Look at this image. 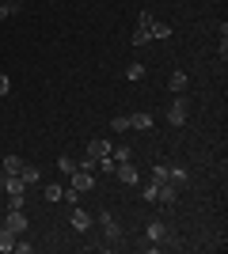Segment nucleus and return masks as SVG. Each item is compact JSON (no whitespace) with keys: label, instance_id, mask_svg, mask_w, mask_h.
<instances>
[{"label":"nucleus","instance_id":"f257e3e1","mask_svg":"<svg viewBox=\"0 0 228 254\" xmlns=\"http://www.w3.org/2000/svg\"><path fill=\"white\" fill-rule=\"evenodd\" d=\"M186 114H190L186 95H175V103L167 106V122H171V126H186Z\"/></svg>","mask_w":228,"mask_h":254},{"label":"nucleus","instance_id":"f03ea898","mask_svg":"<svg viewBox=\"0 0 228 254\" xmlns=\"http://www.w3.org/2000/svg\"><path fill=\"white\" fill-rule=\"evenodd\" d=\"M99 224H103V235H107V243H122L126 235H122V228H118V220L110 216V212H99Z\"/></svg>","mask_w":228,"mask_h":254},{"label":"nucleus","instance_id":"7ed1b4c3","mask_svg":"<svg viewBox=\"0 0 228 254\" xmlns=\"http://www.w3.org/2000/svg\"><path fill=\"white\" fill-rule=\"evenodd\" d=\"M4 228L15 232V235L27 232V216H23V209H8V212H4Z\"/></svg>","mask_w":228,"mask_h":254},{"label":"nucleus","instance_id":"20e7f679","mask_svg":"<svg viewBox=\"0 0 228 254\" xmlns=\"http://www.w3.org/2000/svg\"><path fill=\"white\" fill-rule=\"evenodd\" d=\"M69 224H73L76 232H87V228H91V212L80 209V205H73V212H69Z\"/></svg>","mask_w":228,"mask_h":254},{"label":"nucleus","instance_id":"39448f33","mask_svg":"<svg viewBox=\"0 0 228 254\" xmlns=\"http://www.w3.org/2000/svg\"><path fill=\"white\" fill-rule=\"evenodd\" d=\"M69 186H73V190H91V186H95V175H91V171H76V175H69Z\"/></svg>","mask_w":228,"mask_h":254},{"label":"nucleus","instance_id":"423d86ee","mask_svg":"<svg viewBox=\"0 0 228 254\" xmlns=\"http://www.w3.org/2000/svg\"><path fill=\"white\" fill-rule=\"evenodd\" d=\"M114 175H118V182H126V186H137V182H141V175H137V167H133V163H118V167H114Z\"/></svg>","mask_w":228,"mask_h":254},{"label":"nucleus","instance_id":"0eeeda50","mask_svg":"<svg viewBox=\"0 0 228 254\" xmlns=\"http://www.w3.org/2000/svg\"><path fill=\"white\" fill-rule=\"evenodd\" d=\"M167 87H171L175 95H186V87H190V76H186V72H179V68H175V72L167 76Z\"/></svg>","mask_w":228,"mask_h":254},{"label":"nucleus","instance_id":"6e6552de","mask_svg":"<svg viewBox=\"0 0 228 254\" xmlns=\"http://www.w3.org/2000/svg\"><path fill=\"white\" fill-rule=\"evenodd\" d=\"M107 152H110V144L103 137H91V140H87V159H99V156H107Z\"/></svg>","mask_w":228,"mask_h":254},{"label":"nucleus","instance_id":"1a4fd4ad","mask_svg":"<svg viewBox=\"0 0 228 254\" xmlns=\"http://www.w3.org/2000/svg\"><path fill=\"white\" fill-rule=\"evenodd\" d=\"M0 186H4V193H23V190H27V182H23L19 175H4Z\"/></svg>","mask_w":228,"mask_h":254},{"label":"nucleus","instance_id":"9d476101","mask_svg":"<svg viewBox=\"0 0 228 254\" xmlns=\"http://www.w3.org/2000/svg\"><path fill=\"white\" fill-rule=\"evenodd\" d=\"M145 31H149V38H156V42H163V38H171V27H167V23H156V19H152L149 27H145Z\"/></svg>","mask_w":228,"mask_h":254},{"label":"nucleus","instance_id":"9b49d317","mask_svg":"<svg viewBox=\"0 0 228 254\" xmlns=\"http://www.w3.org/2000/svg\"><path fill=\"white\" fill-rule=\"evenodd\" d=\"M152 122H156V118L145 114V110H133L130 114V129H152Z\"/></svg>","mask_w":228,"mask_h":254},{"label":"nucleus","instance_id":"f8f14e48","mask_svg":"<svg viewBox=\"0 0 228 254\" xmlns=\"http://www.w3.org/2000/svg\"><path fill=\"white\" fill-rule=\"evenodd\" d=\"M23 163H27V159H23V156H15V152H8V156H4V175H19V171H23Z\"/></svg>","mask_w":228,"mask_h":254},{"label":"nucleus","instance_id":"ddd939ff","mask_svg":"<svg viewBox=\"0 0 228 254\" xmlns=\"http://www.w3.org/2000/svg\"><path fill=\"white\" fill-rule=\"evenodd\" d=\"M15 239H19V235H15V232H8V228L0 224V251H4V254H11V251H15Z\"/></svg>","mask_w":228,"mask_h":254},{"label":"nucleus","instance_id":"4468645a","mask_svg":"<svg viewBox=\"0 0 228 254\" xmlns=\"http://www.w3.org/2000/svg\"><path fill=\"white\" fill-rule=\"evenodd\" d=\"M57 171H61V175H76V171H80V159H73V156H57Z\"/></svg>","mask_w":228,"mask_h":254},{"label":"nucleus","instance_id":"2eb2a0df","mask_svg":"<svg viewBox=\"0 0 228 254\" xmlns=\"http://www.w3.org/2000/svg\"><path fill=\"white\" fill-rule=\"evenodd\" d=\"M19 179L31 186V182H42V171L34 167V163H23V171H19Z\"/></svg>","mask_w":228,"mask_h":254},{"label":"nucleus","instance_id":"dca6fc26","mask_svg":"<svg viewBox=\"0 0 228 254\" xmlns=\"http://www.w3.org/2000/svg\"><path fill=\"white\" fill-rule=\"evenodd\" d=\"M145 235H149L152 243H163V239H167V228H163L160 220H152V224H149V232H145Z\"/></svg>","mask_w":228,"mask_h":254},{"label":"nucleus","instance_id":"f3484780","mask_svg":"<svg viewBox=\"0 0 228 254\" xmlns=\"http://www.w3.org/2000/svg\"><path fill=\"white\" fill-rule=\"evenodd\" d=\"M167 182H171V186H186V171L183 167H167Z\"/></svg>","mask_w":228,"mask_h":254},{"label":"nucleus","instance_id":"a211bd4d","mask_svg":"<svg viewBox=\"0 0 228 254\" xmlns=\"http://www.w3.org/2000/svg\"><path fill=\"white\" fill-rule=\"evenodd\" d=\"M15 11H19V0H0V23L8 15H15Z\"/></svg>","mask_w":228,"mask_h":254},{"label":"nucleus","instance_id":"6ab92c4d","mask_svg":"<svg viewBox=\"0 0 228 254\" xmlns=\"http://www.w3.org/2000/svg\"><path fill=\"white\" fill-rule=\"evenodd\" d=\"M110 129H114V133H126V129H130V114H114L110 118Z\"/></svg>","mask_w":228,"mask_h":254},{"label":"nucleus","instance_id":"aec40b11","mask_svg":"<svg viewBox=\"0 0 228 254\" xmlns=\"http://www.w3.org/2000/svg\"><path fill=\"white\" fill-rule=\"evenodd\" d=\"M145 42H149V31H145V27H137V31L130 34V46H133V50H141Z\"/></svg>","mask_w":228,"mask_h":254},{"label":"nucleus","instance_id":"412c9836","mask_svg":"<svg viewBox=\"0 0 228 254\" xmlns=\"http://www.w3.org/2000/svg\"><path fill=\"white\" fill-rule=\"evenodd\" d=\"M126 76H130L133 84H137V80H145V64H141V61H130V68H126Z\"/></svg>","mask_w":228,"mask_h":254},{"label":"nucleus","instance_id":"4be33fe9","mask_svg":"<svg viewBox=\"0 0 228 254\" xmlns=\"http://www.w3.org/2000/svg\"><path fill=\"white\" fill-rule=\"evenodd\" d=\"M46 201H61V193H65V186H57V182H50V186H46Z\"/></svg>","mask_w":228,"mask_h":254},{"label":"nucleus","instance_id":"5701e85b","mask_svg":"<svg viewBox=\"0 0 228 254\" xmlns=\"http://www.w3.org/2000/svg\"><path fill=\"white\" fill-rule=\"evenodd\" d=\"M114 152V163H130V144H118V148H110Z\"/></svg>","mask_w":228,"mask_h":254},{"label":"nucleus","instance_id":"b1692460","mask_svg":"<svg viewBox=\"0 0 228 254\" xmlns=\"http://www.w3.org/2000/svg\"><path fill=\"white\" fill-rule=\"evenodd\" d=\"M61 201H69V209H73V205H80V190H73V186H65V193H61Z\"/></svg>","mask_w":228,"mask_h":254},{"label":"nucleus","instance_id":"393cba45","mask_svg":"<svg viewBox=\"0 0 228 254\" xmlns=\"http://www.w3.org/2000/svg\"><path fill=\"white\" fill-rule=\"evenodd\" d=\"M152 182H156V186H160V182H167V167H163V163H156V167H152Z\"/></svg>","mask_w":228,"mask_h":254},{"label":"nucleus","instance_id":"a878e982","mask_svg":"<svg viewBox=\"0 0 228 254\" xmlns=\"http://www.w3.org/2000/svg\"><path fill=\"white\" fill-rule=\"evenodd\" d=\"M141 197H145V201H156V182H145V186H141Z\"/></svg>","mask_w":228,"mask_h":254},{"label":"nucleus","instance_id":"bb28decb","mask_svg":"<svg viewBox=\"0 0 228 254\" xmlns=\"http://www.w3.org/2000/svg\"><path fill=\"white\" fill-rule=\"evenodd\" d=\"M11 91V80H8V72H0V99Z\"/></svg>","mask_w":228,"mask_h":254},{"label":"nucleus","instance_id":"cd10ccee","mask_svg":"<svg viewBox=\"0 0 228 254\" xmlns=\"http://www.w3.org/2000/svg\"><path fill=\"white\" fill-rule=\"evenodd\" d=\"M8 209H23V193H8Z\"/></svg>","mask_w":228,"mask_h":254},{"label":"nucleus","instance_id":"c85d7f7f","mask_svg":"<svg viewBox=\"0 0 228 254\" xmlns=\"http://www.w3.org/2000/svg\"><path fill=\"white\" fill-rule=\"evenodd\" d=\"M0 224H4V212H0Z\"/></svg>","mask_w":228,"mask_h":254}]
</instances>
